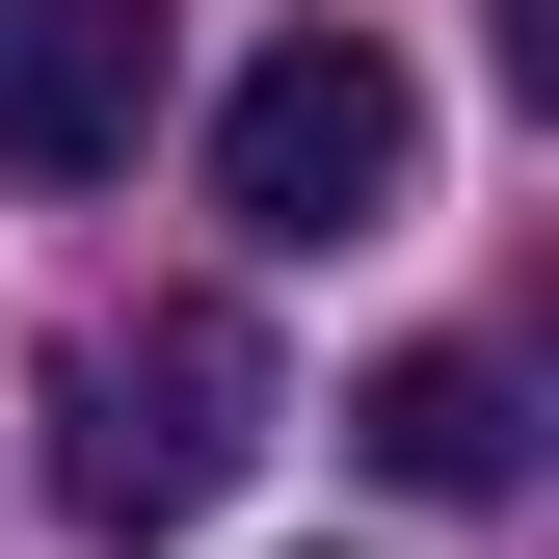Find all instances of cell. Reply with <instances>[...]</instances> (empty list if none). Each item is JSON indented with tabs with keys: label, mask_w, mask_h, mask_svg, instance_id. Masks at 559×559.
<instances>
[{
	"label": "cell",
	"mask_w": 559,
	"mask_h": 559,
	"mask_svg": "<svg viewBox=\"0 0 559 559\" xmlns=\"http://www.w3.org/2000/svg\"><path fill=\"white\" fill-rule=\"evenodd\" d=\"M240 453H266V320L240 294H160V320L53 346V507L81 533H214Z\"/></svg>",
	"instance_id": "6da1fadb"
},
{
	"label": "cell",
	"mask_w": 559,
	"mask_h": 559,
	"mask_svg": "<svg viewBox=\"0 0 559 559\" xmlns=\"http://www.w3.org/2000/svg\"><path fill=\"white\" fill-rule=\"evenodd\" d=\"M400 187H427V81H400L373 27L240 53V107H214V214H240V240H373Z\"/></svg>",
	"instance_id": "7a4b0ae2"
},
{
	"label": "cell",
	"mask_w": 559,
	"mask_h": 559,
	"mask_svg": "<svg viewBox=\"0 0 559 559\" xmlns=\"http://www.w3.org/2000/svg\"><path fill=\"white\" fill-rule=\"evenodd\" d=\"M133 133H160V0H0V160L107 187Z\"/></svg>",
	"instance_id": "3957f363"
},
{
	"label": "cell",
	"mask_w": 559,
	"mask_h": 559,
	"mask_svg": "<svg viewBox=\"0 0 559 559\" xmlns=\"http://www.w3.org/2000/svg\"><path fill=\"white\" fill-rule=\"evenodd\" d=\"M346 453H373L400 507H507V479H533V400H507V346H400V373L346 400Z\"/></svg>",
	"instance_id": "277c9868"
}]
</instances>
